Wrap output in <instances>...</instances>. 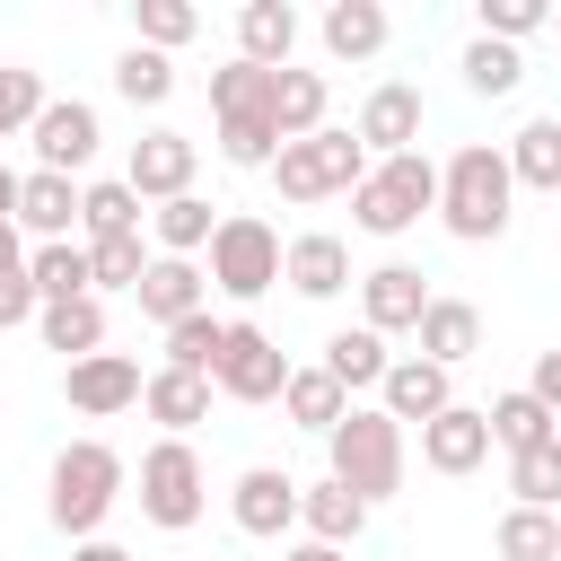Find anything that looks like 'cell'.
<instances>
[{"label":"cell","mask_w":561,"mask_h":561,"mask_svg":"<svg viewBox=\"0 0 561 561\" xmlns=\"http://www.w3.org/2000/svg\"><path fill=\"white\" fill-rule=\"evenodd\" d=\"M508 202H517V175H508L500 140H465L438 167V219H447V237H465V245L508 237Z\"/></svg>","instance_id":"1"},{"label":"cell","mask_w":561,"mask_h":561,"mask_svg":"<svg viewBox=\"0 0 561 561\" xmlns=\"http://www.w3.org/2000/svg\"><path fill=\"white\" fill-rule=\"evenodd\" d=\"M123 482H131V465H123L105 438H70V447L53 456V473H44V517H53L70 543H88V535L114 517Z\"/></svg>","instance_id":"2"},{"label":"cell","mask_w":561,"mask_h":561,"mask_svg":"<svg viewBox=\"0 0 561 561\" xmlns=\"http://www.w3.org/2000/svg\"><path fill=\"white\" fill-rule=\"evenodd\" d=\"M403 465H412V456H403V421H394L386 403H351L342 430L324 438V473H333L342 491H359L368 508L403 491Z\"/></svg>","instance_id":"3"},{"label":"cell","mask_w":561,"mask_h":561,"mask_svg":"<svg viewBox=\"0 0 561 561\" xmlns=\"http://www.w3.org/2000/svg\"><path fill=\"white\" fill-rule=\"evenodd\" d=\"M421 210H438V167L421 149L377 158L359 175V193H351V228L359 237H403V228H421Z\"/></svg>","instance_id":"4"},{"label":"cell","mask_w":561,"mask_h":561,"mask_svg":"<svg viewBox=\"0 0 561 561\" xmlns=\"http://www.w3.org/2000/svg\"><path fill=\"white\" fill-rule=\"evenodd\" d=\"M368 167H377V158L359 149V131L324 123L316 140H289V149L272 158V184H280V202H333V193H359Z\"/></svg>","instance_id":"5"},{"label":"cell","mask_w":561,"mask_h":561,"mask_svg":"<svg viewBox=\"0 0 561 561\" xmlns=\"http://www.w3.org/2000/svg\"><path fill=\"white\" fill-rule=\"evenodd\" d=\"M280 228L272 219H254V210H219V237H210V289L219 298H263V289H280Z\"/></svg>","instance_id":"6"},{"label":"cell","mask_w":561,"mask_h":561,"mask_svg":"<svg viewBox=\"0 0 561 561\" xmlns=\"http://www.w3.org/2000/svg\"><path fill=\"white\" fill-rule=\"evenodd\" d=\"M202 508H210V473H202L193 438H158L140 456V517L167 526V535H184V526H202Z\"/></svg>","instance_id":"7"},{"label":"cell","mask_w":561,"mask_h":561,"mask_svg":"<svg viewBox=\"0 0 561 561\" xmlns=\"http://www.w3.org/2000/svg\"><path fill=\"white\" fill-rule=\"evenodd\" d=\"M228 403H280L289 386V351L254 324V316H228V351H219V377H210Z\"/></svg>","instance_id":"8"},{"label":"cell","mask_w":561,"mask_h":561,"mask_svg":"<svg viewBox=\"0 0 561 561\" xmlns=\"http://www.w3.org/2000/svg\"><path fill=\"white\" fill-rule=\"evenodd\" d=\"M140 386H149V377H140L131 351H88V359L61 368V403H70L79 421H114V412H131Z\"/></svg>","instance_id":"9"},{"label":"cell","mask_w":561,"mask_h":561,"mask_svg":"<svg viewBox=\"0 0 561 561\" xmlns=\"http://www.w3.org/2000/svg\"><path fill=\"white\" fill-rule=\"evenodd\" d=\"M421 123H430V105H421V88L412 79H377L368 96H359V149L368 158H403V149H421Z\"/></svg>","instance_id":"10"},{"label":"cell","mask_w":561,"mask_h":561,"mask_svg":"<svg viewBox=\"0 0 561 561\" xmlns=\"http://www.w3.org/2000/svg\"><path fill=\"white\" fill-rule=\"evenodd\" d=\"M96 140H105V123H96L88 96H53V105L35 114V131H26V149H35L44 175H79V167L96 158Z\"/></svg>","instance_id":"11"},{"label":"cell","mask_w":561,"mask_h":561,"mask_svg":"<svg viewBox=\"0 0 561 561\" xmlns=\"http://www.w3.org/2000/svg\"><path fill=\"white\" fill-rule=\"evenodd\" d=\"M298 473H280V465H245L237 473V491H228V517H237V535H254V543H280L289 526H298Z\"/></svg>","instance_id":"12"},{"label":"cell","mask_w":561,"mask_h":561,"mask_svg":"<svg viewBox=\"0 0 561 561\" xmlns=\"http://www.w3.org/2000/svg\"><path fill=\"white\" fill-rule=\"evenodd\" d=\"M193 167H202V149L184 140V131H167V123H149L140 140H131V167H123V184L158 210V202H175V193H193Z\"/></svg>","instance_id":"13"},{"label":"cell","mask_w":561,"mask_h":561,"mask_svg":"<svg viewBox=\"0 0 561 561\" xmlns=\"http://www.w3.org/2000/svg\"><path fill=\"white\" fill-rule=\"evenodd\" d=\"M430 272H412V263H377V272H359V324L368 333H421V316H430Z\"/></svg>","instance_id":"14"},{"label":"cell","mask_w":561,"mask_h":561,"mask_svg":"<svg viewBox=\"0 0 561 561\" xmlns=\"http://www.w3.org/2000/svg\"><path fill=\"white\" fill-rule=\"evenodd\" d=\"M421 465L430 473H482L491 465V421H482V403H447L430 430H421Z\"/></svg>","instance_id":"15"},{"label":"cell","mask_w":561,"mask_h":561,"mask_svg":"<svg viewBox=\"0 0 561 561\" xmlns=\"http://www.w3.org/2000/svg\"><path fill=\"white\" fill-rule=\"evenodd\" d=\"M280 280H289L298 298H342L359 272H351V245H342L333 228H307V237H289V254H280Z\"/></svg>","instance_id":"16"},{"label":"cell","mask_w":561,"mask_h":561,"mask_svg":"<svg viewBox=\"0 0 561 561\" xmlns=\"http://www.w3.org/2000/svg\"><path fill=\"white\" fill-rule=\"evenodd\" d=\"M131 298H140V316L167 333V324H184V316H202V307H210V272H202V263H184V254H158V263H149V280H140Z\"/></svg>","instance_id":"17"},{"label":"cell","mask_w":561,"mask_h":561,"mask_svg":"<svg viewBox=\"0 0 561 561\" xmlns=\"http://www.w3.org/2000/svg\"><path fill=\"white\" fill-rule=\"evenodd\" d=\"M377 403H386L394 421H421V430H430V421L456 403V368H438V359H421V351H412V359H394V368H386Z\"/></svg>","instance_id":"18"},{"label":"cell","mask_w":561,"mask_h":561,"mask_svg":"<svg viewBox=\"0 0 561 561\" xmlns=\"http://www.w3.org/2000/svg\"><path fill=\"white\" fill-rule=\"evenodd\" d=\"M324 114H333V79L324 70H272V131H280V149L289 140H316L324 131Z\"/></svg>","instance_id":"19"},{"label":"cell","mask_w":561,"mask_h":561,"mask_svg":"<svg viewBox=\"0 0 561 561\" xmlns=\"http://www.w3.org/2000/svg\"><path fill=\"white\" fill-rule=\"evenodd\" d=\"M79 202H88V184H79V175H44V167H26L18 228H26L35 245H53V237H79Z\"/></svg>","instance_id":"20"},{"label":"cell","mask_w":561,"mask_h":561,"mask_svg":"<svg viewBox=\"0 0 561 561\" xmlns=\"http://www.w3.org/2000/svg\"><path fill=\"white\" fill-rule=\"evenodd\" d=\"M386 35H394L386 0H333V9L316 18V44H324L333 61H377V53H386Z\"/></svg>","instance_id":"21"},{"label":"cell","mask_w":561,"mask_h":561,"mask_svg":"<svg viewBox=\"0 0 561 561\" xmlns=\"http://www.w3.org/2000/svg\"><path fill=\"white\" fill-rule=\"evenodd\" d=\"M210 377H184V368H149V386H140V412L167 430V438H193L202 421H210Z\"/></svg>","instance_id":"22"},{"label":"cell","mask_w":561,"mask_h":561,"mask_svg":"<svg viewBox=\"0 0 561 561\" xmlns=\"http://www.w3.org/2000/svg\"><path fill=\"white\" fill-rule=\"evenodd\" d=\"M289 53H298V9H289V0H245V9H237V61L289 70Z\"/></svg>","instance_id":"23"},{"label":"cell","mask_w":561,"mask_h":561,"mask_svg":"<svg viewBox=\"0 0 561 561\" xmlns=\"http://www.w3.org/2000/svg\"><path fill=\"white\" fill-rule=\"evenodd\" d=\"M421 359H438V368H465L473 351H482V307L473 298H430V316H421Z\"/></svg>","instance_id":"24"},{"label":"cell","mask_w":561,"mask_h":561,"mask_svg":"<svg viewBox=\"0 0 561 561\" xmlns=\"http://www.w3.org/2000/svg\"><path fill=\"white\" fill-rule=\"evenodd\" d=\"M298 526H307V543H333V552H342V543H359L368 500H359V491H342V482L324 473V482H307V491H298Z\"/></svg>","instance_id":"25"},{"label":"cell","mask_w":561,"mask_h":561,"mask_svg":"<svg viewBox=\"0 0 561 561\" xmlns=\"http://www.w3.org/2000/svg\"><path fill=\"white\" fill-rule=\"evenodd\" d=\"M26 280H35V298H44V307H61V298H96L88 237H53V245H35V254H26Z\"/></svg>","instance_id":"26"},{"label":"cell","mask_w":561,"mask_h":561,"mask_svg":"<svg viewBox=\"0 0 561 561\" xmlns=\"http://www.w3.org/2000/svg\"><path fill=\"white\" fill-rule=\"evenodd\" d=\"M324 368H333V386H342V394H377V386H386V368H394V351H386V333L342 324V333L324 342Z\"/></svg>","instance_id":"27"},{"label":"cell","mask_w":561,"mask_h":561,"mask_svg":"<svg viewBox=\"0 0 561 561\" xmlns=\"http://www.w3.org/2000/svg\"><path fill=\"white\" fill-rule=\"evenodd\" d=\"M482 421H491V447L500 456H526V447H543V438H561V412H543L526 386H508V394H491L482 403Z\"/></svg>","instance_id":"28"},{"label":"cell","mask_w":561,"mask_h":561,"mask_svg":"<svg viewBox=\"0 0 561 561\" xmlns=\"http://www.w3.org/2000/svg\"><path fill=\"white\" fill-rule=\"evenodd\" d=\"M508 149V175H517V193H561V114H535V123H517V140H500Z\"/></svg>","instance_id":"29"},{"label":"cell","mask_w":561,"mask_h":561,"mask_svg":"<svg viewBox=\"0 0 561 561\" xmlns=\"http://www.w3.org/2000/svg\"><path fill=\"white\" fill-rule=\"evenodd\" d=\"M140 228H149V202H140L123 175L88 184V202H79V237H88V245H114V237H140Z\"/></svg>","instance_id":"30"},{"label":"cell","mask_w":561,"mask_h":561,"mask_svg":"<svg viewBox=\"0 0 561 561\" xmlns=\"http://www.w3.org/2000/svg\"><path fill=\"white\" fill-rule=\"evenodd\" d=\"M280 412H289L298 430L333 438V430H342V412H351V394H342V386H333V368L316 359V368H289V386H280Z\"/></svg>","instance_id":"31"},{"label":"cell","mask_w":561,"mask_h":561,"mask_svg":"<svg viewBox=\"0 0 561 561\" xmlns=\"http://www.w3.org/2000/svg\"><path fill=\"white\" fill-rule=\"evenodd\" d=\"M210 237H219V219H210L202 193H175V202L149 210V245H158V254H184V263H193V254H210Z\"/></svg>","instance_id":"32"},{"label":"cell","mask_w":561,"mask_h":561,"mask_svg":"<svg viewBox=\"0 0 561 561\" xmlns=\"http://www.w3.org/2000/svg\"><path fill=\"white\" fill-rule=\"evenodd\" d=\"M35 333H44V351H61V368H70V359L105 351V298H61V307L35 316Z\"/></svg>","instance_id":"33"},{"label":"cell","mask_w":561,"mask_h":561,"mask_svg":"<svg viewBox=\"0 0 561 561\" xmlns=\"http://www.w3.org/2000/svg\"><path fill=\"white\" fill-rule=\"evenodd\" d=\"M210 114H219V123H272V70L219 61V70H210Z\"/></svg>","instance_id":"34"},{"label":"cell","mask_w":561,"mask_h":561,"mask_svg":"<svg viewBox=\"0 0 561 561\" xmlns=\"http://www.w3.org/2000/svg\"><path fill=\"white\" fill-rule=\"evenodd\" d=\"M114 96H123V105H149V114H158V105L175 96V53L123 44V53H114Z\"/></svg>","instance_id":"35"},{"label":"cell","mask_w":561,"mask_h":561,"mask_svg":"<svg viewBox=\"0 0 561 561\" xmlns=\"http://www.w3.org/2000/svg\"><path fill=\"white\" fill-rule=\"evenodd\" d=\"M219 351H228V324L202 307V316L167 324V359H158V368H184V377H219Z\"/></svg>","instance_id":"36"},{"label":"cell","mask_w":561,"mask_h":561,"mask_svg":"<svg viewBox=\"0 0 561 561\" xmlns=\"http://www.w3.org/2000/svg\"><path fill=\"white\" fill-rule=\"evenodd\" d=\"M491 543H500V561H561V508H517L508 500Z\"/></svg>","instance_id":"37"},{"label":"cell","mask_w":561,"mask_h":561,"mask_svg":"<svg viewBox=\"0 0 561 561\" xmlns=\"http://www.w3.org/2000/svg\"><path fill=\"white\" fill-rule=\"evenodd\" d=\"M193 35H202V9H193V0H131V44L175 53V44H193Z\"/></svg>","instance_id":"38"},{"label":"cell","mask_w":561,"mask_h":561,"mask_svg":"<svg viewBox=\"0 0 561 561\" xmlns=\"http://www.w3.org/2000/svg\"><path fill=\"white\" fill-rule=\"evenodd\" d=\"M456 70H465V88H473V96H517V79H526V53H517V44H491V35H473Z\"/></svg>","instance_id":"39"},{"label":"cell","mask_w":561,"mask_h":561,"mask_svg":"<svg viewBox=\"0 0 561 561\" xmlns=\"http://www.w3.org/2000/svg\"><path fill=\"white\" fill-rule=\"evenodd\" d=\"M508 491H517V508H561V438L508 456Z\"/></svg>","instance_id":"40"},{"label":"cell","mask_w":561,"mask_h":561,"mask_svg":"<svg viewBox=\"0 0 561 561\" xmlns=\"http://www.w3.org/2000/svg\"><path fill=\"white\" fill-rule=\"evenodd\" d=\"M149 263H158V245H149V237H114V245H88L96 298H105V289H140V280H149Z\"/></svg>","instance_id":"41"},{"label":"cell","mask_w":561,"mask_h":561,"mask_svg":"<svg viewBox=\"0 0 561 561\" xmlns=\"http://www.w3.org/2000/svg\"><path fill=\"white\" fill-rule=\"evenodd\" d=\"M543 26H552L543 0H473V35H491V44H526Z\"/></svg>","instance_id":"42"},{"label":"cell","mask_w":561,"mask_h":561,"mask_svg":"<svg viewBox=\"0 0 561 561\" xmlns=\"http://www.w3.org/2000/svg\"><path fill=\"white\" fill-rule=\"evenodd\" d=\"M44 105H53V96H44V79H35V70H18V61H0V140H26Z\"/></svg>","instance_id":"43"},{"label":"cell","mask_w":561,"mask_h":561,"mask_svg":"<svg viewBox=\"0 0 561 561\" xmlns=\"http://www.w3.org/2000/svg\"><path fill=\"white\" fill-rule=\"evenodd\" d=\"M35 316H44L35 280H26V272H9V280H0V333H9V324H35Z\"/></svg>","instance_id":"44"},{"label":"cell","mask_w":561,"mask_h":561,"mask_svg":"<svg viewBox=\"0 0 561 561\" xmlns=\"http://www.w3.org/2000/svg\"><path fill=\"white\" fill-rule=\"evenodd\" d=\"M526 394H535L543 412H561V342H552V351H535V368H526Z\"/></svg>","instance_id":"45"},{"label":"cell","mask_w":561,"mask_h":561,"mask_svg":"<svg viewBox=\"0 0 561 561\" xmlns=\"http://www.w3.org/2000/svg\"><path fill=\"white\" fill-rule=\"evenodd\" d=\"M26 254H35V245H26V228H18V219H0V280H9V272H26Z\"/></svg>","instance_id":"46"},{"label":"cell","mask_w":561,"mask_h":561,"mask_svg":"<svg viewBox=\"0 0 561 561\" xmlns=\"http://www.w3.org/2000/svg\"><path fill=\"white\" fill-rule=\"evenodd\" d=\"M70 561H131L123 543H105V535H88V543H70Z\"/></svg>","instance_id":"47"},{"label":"cell","mask_w":561,"mask_h":561,"mask_svg":"<svg viewBox=\"0 0 561 561\" xmlns=\"http://www.w3.org/2000/svg\"><path fill=\"white\" fill-rule=\"evenodd\" d=\"M18 193H26V175H18L9 158H0V219H18Z\"/></svg>","instance_id":"48"},{"label":"cell","mask_w":561,"mask_h":561,"mask_svg":"<svg viewBox=\"0 0 561 561\" xmlns=\"http://www.w3.org/2000/svg\"><path fill=\"white\" fill-rule=\"evenodd\" d=\"M280 561H342V552H333V543H289Z\"/></svg>","instance_id":"49"},{"label":"cell","mask_w":561,"mask_h":561,"mask_svg":"<svg viewBox=\"0 0 561 561\" xmlns=\"http://www.w3.org/2000/svg\"><path fill=\"white\" fill-rule=\"evenodd\" d=\"M552 35H561V9H552Z\"/></svg>","instance_id":"50"}]
</instances>
